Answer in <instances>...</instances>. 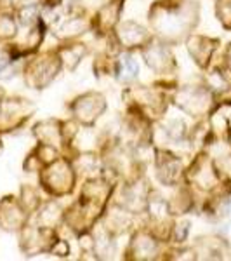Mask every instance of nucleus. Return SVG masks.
Wrapping results in <instances>:
<instances>
[{
	"label": "nucleus",
	"instance_id": "nucleus-13",
	"mask_svg": "<svg viewBox=\"0 0 231 261\" xmlns=\"http://www.w3.org/2000/svg\"><path fill=\"white\" fill-rule=\"evenodd\" d=\"M83 21L82 19H70L60 28V35L61 37H71V35H78L83 30Z\"/></svg>",
	"mask_w": 231,
	"mask_h": 261
},
{
	"label": "nucleus",
	"instance_id": "nucleus-2",
	"mask_svg": "<svg viewBox=\"0 0 231 261\" xmlns=\"http://www.w3.org/2000/svg\"><path fill=\"white\" fill-rule=\"evenodd\" d=\"M209 103H211V96L207 94V91L201 89H186L178 96V105L183 110L198 115L209 110Z\"/></svg>",
	"mask_w": 231,
	"mask_h": 261
},
{
	"label": "nucleus",
	"instance_id": "nucleus-14",
	"mask_svg": "<svg viewBox=\"0 0 231 261\" xmlns=\"http://www.w3.org/2000/svg\"><path fill=\"white\" fill-rule=\"evenodd\" d=\"M217 16L226 28H231V0H221L217 6Z\"/></svg>",
	"mask_w": 231,
	"mask_h": 261
},
{
	"label": "nucleus",
	"instance_id": "nucleus-9",
	"mask_svg": "<svg viewBox=\"0 0 231 261\" xmlns=\"http://www.w3.org/2000/svg\"><path fill=\"white\" fill-rule=\"evenodd\" d=\"M119 73H120V79L124 81H134L139 73V66H137L136 60L131 56V54H124L120 60V65H119Z\"/></svg>",
	"mask_w": 231,
	"mask_h": 261
},
{
	"label": "nucleus",
	"instance_id": "nucleus-4",
	"mask_svg": "<svg viewBox=\"0 0 231 261\" xmlns=\"http://www.w3.org/2000/svg\"><path fill=\"white\" fill-rule=\"evenodd\" d=\"M214 47H216V42L205 39V37H193L190 40V44H188V49H190L191 56L195 58V61L201 66L207 65Z\"/></svg>",
	"mask_w": 231,
	"mask_h": 261
},
{
	"label": "nucleus",
	"instance_id": "nucleus-11",
	"mask_svg": "<svg viewBox=\"0 0 231 261\" xmlns=\"http://www.w3.org/2000/svg\"><path fill=\"white\" fill-rule=\"evenodd\" d=\"M146 60H148V65L153 70L162 71L167 68V63L169 60L165 58V50L160 47H151L150 50H146Z\"/></svg>",
	"mask_w": 231,
	"mask_h": 261
},
{
	"label": "nucleus",
	"instance_id": "nucleus-17",
	"mask_svg": "<svg viewBox=\"0 0 231 261\" xmlns=\"http://www.w3.org/2000/svg\"><path fill=\"white\" fill-rule=\"evenodd\" d=\"M186 233H188V223H181V225L176 226V239H178L179 242L184 241Z\"/></svg>",
	"mask_w": 231,
	"mask_h": 261
},
{
	"label": "nucleus",
	"instance_id": "nucleus-10",
	"mask_svg": "<svg viewBox=\"0 0 231 261\" xmlns=\"http://www.w3.org/2000/svg\"><path fill=\"white\" fill-rule=\"evenodd\" d=\"M120 14V4L119 2H113L110 6L103 7V11L99 12V24L101 28H111L115 24L117 18Z\"/></svg>",
	"mask_w": 231,
	"mask_h": 261
},
{
	"label": "nucleus",
	"instance_id": "nucleus-8",
	"mask_svg": "<svg viewBox=\"0 0 231 261\" xmlns=\"http://www.w3.org/2000/svg\"><path fill=\"white\" fill-rule=\"evenodd\" d=\"M195 181L201 188H211L216 185V172L209 162H200L198 169L195 171Z\"/></svg>",
	"mask_w": 231,
	"mask_h": 261
},
{
	"label": "nucleus",
	"instance_id": "nucleus-3",
	"mask_svg": "<svg viewBox=\"0 0 231 261\" xmlns=\"http://www.w3.org/2000/svg\"><path fill=\"white\" fill-rule=\"evenodd\" d=\"M104 110V99L99 94H87L77 101L75 105V113L80 117L82 120L91 122L96 117H99Z\"/></svg>",
	"mask_w": 231,
	"mask_h": 261
},
{
	"label": "nucleus",
	"instance_id": "nucleus-21",
	"mask_svg": "<svg viewBox=\"0 0 231 261\" xmlns=\"http://www.w3.org/2000/svg\"><path fill=\"white\" fill-rule=\"evenodd\" d=\"M229 141H231V134H229Z\"/></svg>",
	"mask_w": 231,
	"mask_h": 261
},
{
	"label": "nucleus",
	"instance_id": "nucleus-19",
	"mask_svg": "<svg viewBox=\"0 0 231 261\" xmlns=\"http://www.w3.org/2000/svg\"><path fill=\"white\" fill-rule=\"evenodd\" d=\"M7 63H9V56L6 53H0V68H4Z\"/></svg>",
	"mask_w": 231,
	"mask_h": 261
},
{
	"label": "nucleus",
	"instance_id": "nucleus-15",
	"mask_svg": "<svg viewBox=\"0 0 231 261\" xmlns=\"http://www.w3.org/2000/svg\"><path fill=\"white\" fill-rule=\"evenodd\" d=\"M14 21L11 18H7V16H2L0 18V35L2 37H11L14 35Z\"/></svg>",
	"mask_w": 231,
	"mask_h": 261
},
{
	"label": "nucleus",
	"instance_id": "nucleus-18",
	"mask_svg": "<svg viewBox=\"0 0 231 261\" xmlns=\"http://www.w3.org/2000/svg\"><path fill=\"white\" fill-rule=\"evenodd\" d=\"M54 252H56V254H60V256L68 254V244L60 242V244H57V247H54Z\"/></svg>",
	"mask_w": 231,
	"mask_h": 261
},
{
	"label": "nucleus",
	"instance_id": "nucleus-5",
	"mask_svg": "<svg viewBox=\"0 0 231 261\" xmlns=\"http://www.w3.org/2000/svg\"><path fill=\"white\" fill-rule=\"evenodd\" d=\"M120 42L127 47H134V45H141L142 42L148 39V33L142 27L136 23H124L119 32Z\"/></svg>",
	"mask_w": 231,
	"mask_h": 261
},
{
	"label": "nucleus",
	"instance_id": "nucleus-7",
	"mask_svg": "<svg viewBox=\"0 0 231 261\" xmlns=\"http://www.w3.org/2000/svg\"><path fill=\"white\" fill-rule=\"evenodd\" d=\"M158 169H160L162 179L170 183V181H174L179 174V162L176 161L172 155H165V157H162L160 162H158Z\"/></svg>",
	"mask_w": 231,
	"mask_h": 261
},
{
	"label": "nucleus",
	"instance_id": "nucleus-20",
	"mask_svg": "<svg viewBox=\"0 0 231 261\" xmlns=\"http://www.w3.org/2000/svg\"><path fill=\"white\" fill-rule=\"evenodd\" d=\"M228 61H229V66H231V47L228 50Z\"/></svg>",
	"mask_w": 231,
	"mask_h": 261
},
{
	"label": "nucleus",
	"instance_id": "nucleus-6",
	"mask_svg": "<svg viewBox=\"0 0 231 261\" xmlns=\"http://www.w3.org/2000/svg\"><path fill=\"white\" fill-rule=\"evenodd\" d=\"M57 71V61H37L30 68L32 81L35 86H45L54 79Z\"/></svg>",
	"mask_w": 231,
	"mask_h": 261
},
{
	"label": "nucleus",
	"instance_id": "nucleus-1",
	"mask_svg": "<svg viewBox=\"0 0 231 261\" xmlns=\"http://www.w3.org/2000/svg\"><path fill=\"white\" fill-rule=\"evenodd\" d=\"M44 179V185L49 188L50 192L57 193H66L73 185V172H71L70 166L66 162H56L52 167H49L47 172L42 176Z\"/></svg>",
	"mask_w": 231,
	"mask_h": 261
},
{
	"label": "nucleus",
	"instance_id": "nucleus-16",
	"mask_svg": "<svg viewBox=\"0 0 231 261\" xmlns=\"http://www.w3.org/2000/svg\"><path fill=\"white\" fill-rule=\"evenodd\" d=\"M37 7L35 6H28V7H24L23 11H21V14H19V18H21V23H24V24H30L33 19L37 18Z\"/></svg>",
	"mask_w": 231,
	"mask_h": 261
},
{
	"label": "nucleus",
	"instance_id": "nucleus-12",
	"mask_svg": "<svg viewBox=\"0 0 231 261\" xmlns=\"http://www.w3.org/2000/svg\"><path fill=\"white\" fill-rule=\"evenodd\" d=\"M155 249H157V246H155L153 239L145 237V235H141V237L136 239V252L139 256H142V258L151 256L155 252Z\"/></svg>",
	"mask_w": 231,
	"mask_h": 261
}]
</instances>
